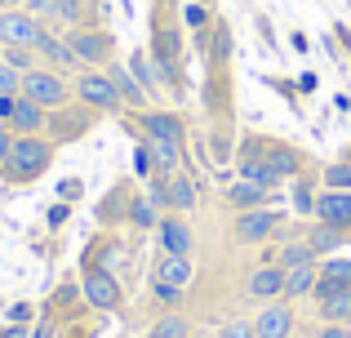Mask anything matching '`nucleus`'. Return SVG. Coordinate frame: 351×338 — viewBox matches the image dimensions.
I'll list each match as a JSON object with an SVG mask.
<instances>
[{"instance_id":"72a5a7b5","label":"nucleus","mask_w":351,"mask_h":338,"mask_svg":"<svg viewBox=\"0 0 351 338\" xmlns=\"http://www.w3.org/2000/svg\"><path fill=\"white\" fill-rule=\"evenodd\" d=\"M320 276H329V280H343V285H351V258H329L325 267H320Z\"/></svg>"},{"instance_id":"4be33fe9","label":"nucleus","mask_w":351,"mask_h":338,"mask_svg":"<svg viewBox=\"0 0 351 338\" xmlns=\"http://www.w3.org/2000/svg\"><path fill=\"white\" fill-rule=\"evenodd\" d=\"M263 160L276 169V178H293V173H298V152H289V147L267 143V147H263Z\"/></svg>"},{"instance_id":"ddd939ff","label":"nucleus","mask_w":351,"mask_h":338,"mask_svg":"<svg viewBox=\"0 0 351 338\" xmlns=\"http://www.w3.org/2000/svg\"><path fill=\"white\" fill-rule=\"evenodd\" d=\"M285 276H289V271H285L280 263L254 267V276H249V294H254V298H280L285 294Z\"/></svg>"},{"instance_id":"79ce46f5","label":"nucleus","mask_w":351,"mask_h":338,"mask_svg":"<svg viewBox=\"0 0 351 338\" xmlns=\"http://www.w3.org/2000/svg\"><path fill=\"white\" fill-rule=\"evenodd\" d=\"M14 103H18V94H0V121L14 116Z\"/></svg>"},{"instance_id":"f704fd0d","label":"nucleus","mask_w":351,"mask_h":338,"mask_svg":"<svg viewBox=\"0 0 351 338\" xmlns=\"http://www.w3.org/2000/svg\"><path fill=\"white\" fill-rule=\"evenodd\" d=\"M152 294H156V303L173 307V303L182 298V285H169V280H152Z\"/></svg>"},{"instance_id":"a878e982","label":"nucleus","mask_w":351,"mask_h":338,"mask_svg":"<svg viewBox=\"0 0 351 338\" xmlns=\"http://www.w3.org/2000/svg\"><path fill=\"white\" fill-rule=\"evenodd\" d=\"M156 209H160V205H156L152 196H134V205H129V223H134V227H156V223H160Z\"/></svg>"},{"instance_id":"dca6fc26","label":"nucleus","mask_w":351,"mask_h":338,"mask_svg":"<svg viewBox=\"0 0 351 338\" xmlns=\"http://www.w3.org/2000/svg\"><path fill=\"white\" fill-rule=\"evenodd\" d=\"M156 232H160V250L165 254H191V227L182 223V218H160Z\"/></svg>"},{"instance_id":"39448f33","label":"nucleus","mask_w":351,"mask_h":338,"mask_svg":"<svg viewBox=\"0 0 351 338\" xmlns=\"http://www.w3.org/2000/svg\"><path fill=\"white\" fill-rule=\"evenodd\" d=\"M67 40H71V49H76V58L89 62V67H103V62L116 58V40L107 32H98V27H76Z\"/></svg>"},{"instance_id":"e433bc0d","label":"nucleus","mask_w":351,"mask_h":338,"mask_svg":"<svg viewBox=\"0 0 351 338\" xmlns=\"http://www.w3.org/2000/svg\"><path fill=\"white\" fill-rule=\"evenodd\" d=\"M218 338H258V334H254V325H249V321H232V325L218 330Z\"/></svg>"},{"instance_id":"a18cd8bd","label":"nucleus","mask_w":351,"mask_h":338,"mask_svg":"<svg viewBox=\"0 0 351 338\" xmlns=\"http://www.w3.org/2000/svg\"><path fill=\"white\" fill-rule=\"evenodd\" d=\"M32 338H49V325H40V330H36Z\"/></svg>"},{"instance_id":"a211bd4d","label":"nucleus","mask_w":351,"mask_h":338,"mask_svg":"<svg viewBox=\"0 0 351 338\" xmlns=\"http://www.w3.org/2000/svg\"><path fill=\"white\" fill-rule=\"evenodd\" d=\"M351 241V227H338V223H316V232L307 236V245L316 254H334L338 245H347Z\"/></svg>"},{"instance_id":"7c9ffc66","label":"nucleus","mask_w":351,"mask_h":338,"mask_svg":"<svg viewBox=\"0 0 351 338\" xmlns=\"http://www.w3.org/2000/svg\"><path fill=\"white\" fill-rule=\"evenodd\" d=\"M129 71H134V76L143 80V89H147V94H152V89H156V80H160V67H156V62L147 58V53H134V62H129Z\"/></svg>"},{"instance_id":"ea45409f","label":"nucleus","mask_w":351,"mask_h":338,"mask_svg":"<svg viewBox=\"0 0 351 338\" xmlns=\"http://www.w3.org/2000/svg\"><path fill=\"white\" fill-rule=\"evenodd\" d=\"M14 138H18V134H14V130H5V125H0V169H5L9 152H14Z\"/></svg>"},{"instance_id":"37998d69","label":"nucleus","mask_w":351,"mask_h":338,"mask_svg":"<svg viewBox=\"0 0 351 338\" xmlns=\"http://www.w3.org/2000/svg\"><path fill=\"white\" fill-rule=\"evenodd\" d=\"M316 338H351V330H347V325H325Z\"/></svg>"},{"instance_id":"412c9836","label":"nucleus","mask_w":351,"mask_h":338,"mask_svg":"<svg viewBox=\"0 0 351 338\" xmlns=\"http://www.w3.org/2000/svg\"><path fill=\"white\" fill-rule=\"evenodd\" d=\"M156 280H169V285H187V280H191V258H187V254H165L160 267H156Z\"/></svg>"},{"instance_id":"49530a36","label":"nucleus","mask_w":351,"mask_h":338,"mask_svg":"<svg viewBox=\"0 0 351 338\" xmlns=\"http://www.w3.org/2000/svg\"><path fill=\"white\" fill-rule=\"evenodd\" d=\"M343 160H351V147H347V152H343Z\"/></svg>"},{"instance_id":"bb28decb","label":"nucleus","mask_w":351,"mask_h":338,"mask_svg":"<svg viewBox=\"0 0 351 338\" xmlns=\"http://www.w3.org/2000/svg\"><path fill=\"white\" fill-rule=\"evenodd\" d=\"M205 49H209V58H214V62H227V58H232V32H227V23H214Z\"/></svg>"},{"instance_id":"09e8293b","label":"nucleus","mask_w":351,"mask_h":338,"mask_svg":"<svg viewBox=\"0 0 351 338\" xmlns=\"http://www.w3.org/2000/svg\"><path fill=\"white\" fill-rule=\"evenodd\" d=\"M0 49H5V45H0Z\"/></svg>"},{"instance_id":"5701e85b","label":"nucleus","mask_w":351,"mask_h":338,"mask_svg":"<svg viewBox=\"0 0 351 338\" xmlns=\"http://www.w3.org/2000/svg\"><path fill=\"white\" fill-rule=\"evenodd\" d=\"M191 205H196V182L173 173L169 178V209H191Z\"/></svg>"},{"instance_id":"1a4fd4ad","label":"nucleus","mask_w":351,"mask_h":338,"mask_svg":"<svg viewBox=\"0 0 351 338\" xmlns=\"http://www.w3.org/2000/svg\"><path fill=\"white\" fill-rule=\"evenodd\" d=\"M254 334H258V338H289V334H293V312H289V303H267L263 312H258V321H254Z\"/></svg>"},{"instance_id":"7ed1b4c3","label":"nucleus","mask_w":351,"mask_h":338,"mask_svg":"<svg viewBox=\"0 0 351 338\" xmlns=\"http://www.w3.org/2000/svg\"><path fill=\"white\" fill-rule=\"evenodd\" d=\"M45 23L27 9H0V45H23V49H36Z\"/></svg>"},{"instance_id":"b1692460","label":"nucleus","mask_w":351,"mask_h":338,"mask_svg":"<svg viewBox=\"0 0 351 338\" xmlns=\"http://www.w3.org/2000/svg\"><path fill=\"white\" fill-rule=\"evenodd\" d=\"M89 14V0H53V23H67V27H80Z\"/></svg>"},{"instance_id":"de8ad7c7","label":"nucleus","mask_w":351,"mask_h":338,"mask_svg":"<svg viewBox=\"0 0 351 338\" xmlns=\"http://www.w3.org/2000/svg\"><path fill=\"white\" fill-rule=\"evenodd\" d=\"M196 5H214V0H196Z\"/></svg>"},{"instance_id":"2eb2a0df","label":"nucleus","mask_w":351,"mask_h":338,"mask_svg":"<svg viewBox=\"0 0 351 338\" xmlns=\"http://www.w3.org/2000/svg\"><path fill=\"white\" fill-rule=\"evenodd\" d=\"M107 76H112L120 103H129V107H147V89H143V80H138L129 67H120V62H107Z\"/></svg>"},{"instance_id":"c03bdc74","label":"nucleus","mask_w":351,"mask_h":338,"mask_svg":"<svg viewBox=\"0 0 351 338\" xmlns=\"http://www.w3.org/2000/svg\"><path fill=\"white\" fill-rule=\"evenodd\" d=\"M0 338H32V334H27V325H9V330H0Z\"/></svg>"},{"instance_id":"cd10ccee","label":"nucleus","mask_w":351,"mask_h":338,"mask_svg":"<svg viewBox=\"0 0 351 338\" xmlns=\"http://www.w3.org/2000/svg\"><path fill=\"white\" fill-rule=\"evenodd\" d=\"M0 62H9V67L14 71H32L36 67V49H23V45H5V49H0Z\"/></svg>"},{"instance_id":"f03ea898","label":"nucleus","mask_w":351,"mask_h":338,"mask_svg":"<svg viewBox=\"0 0 351 338\" xmlns=\"http://www.w3.org/2000/svg\"><path fill=\"white\" fill-rule=\"evenodd\" d=\"M71 94H76V89H71L53 67H32V71L23 76V98L40 103L45 112H58V107H67Z\"/></svg>"},{"instance_id":"2f4dec72","label":"nucleus","mask_w":351,"mask_h":338,"mask_svg":"<svg viewBox=\"0 0 351 338\" xmlns=\"http://www.w3.org/2000/svg\"><path fill=\"white\" fill-rule=\"evenodd\" d=\"M182 23H187L191 32H209V27H214V14H209V5H196V0H191V5L182 9Z\"/></svg>"},{"instance_id":"0eeeda50","label":"nucleus","mask_w":351,"mask_h":338,"mask_svg":"<svg viewBox=\"0 0 351 338\" xmlns=\"http://www.w3.org/2000/svg\"><path fill=\"white\" fill-rule=\"evenodd\" d=\"M280 227V214L276 209H240V218H236V241L240 245H258V241H267V236Z\"/></svg>"},{"instance_id":"4c0bfd02","label":"nucleus","mask_w":351,"mask_h":338,"mask_svg":"<svg viewBox=\"0 0 351 338\" xmlns=\"http://www.w3.org/2000/svg\"><path fill=\"white\" fill-rule=\"evenodd\" d=\"M134 169H138V173H143V178H147V173H152V169H156V160H152V152H147V143H143V147H138V152H134Z\"/></svg>"},{"instance_id":"f3484780","label":"nucleus","mask_w":351,"mask_h":338,"mask_svg":"<svg viewBox=\"0 0 351 338\" xmlns=\"http://www.w3.org/2000/svg\"><path fill=\"white\" fill-rule=\"evenodd\" d=\"M45 130H53V138H58V143H71V138H80V134L89 130V116H85V112H67V107H58V116H53Z\"/></svg>"},{"instance_id":"f257e3e1","label":"nucleus","mask_w":351,"mask_h":338,"mask_svg":"<svg viewBox=\"0 0 351 338\" xmlns=\"http://www.w3.org/2000/svg\"><path fill=\"white\" fill-rule=\"evenodd\" d=\"M49 160H53L49 138H40V134H18L14 152H9V160H5V178L9 182H32L49 169Z\"/></svg>"},{"instance_id":"393cba45","label":"nucleus","mask_w":351,"mask_h":338,"mask_svg":"<svg viewBox=\"0 0 351 338\" xmlns=\"http://www.w3.org/2000/svg\"><path fill=\"white\" fill-rule=\"evenodd\" d=\"M147 338H191V325L182 321L178 312H169V316H160V321L152 325V334Z\"/></svg>"},{"instance_id":"aec40b11","label":"nucleus","mask_w":351,"mask_h":338,"mask_svg":"<svg viewBox=\"0 0 351 338\" xmlns=\"http://www.w3.org/2000/svg\"><path fill=\"white\" fill-rule=\"evenodd\" d=\"M316 280H320V267H316V263H307V267H289V276H285V298L311 294V289H316Z\"/></svg>"},{"instance_id":"6e6552de","label":"nucleus","mask_w":351,"mask_h":338,"mask_svg":"<svg viewBox=\"0 0 351 338\" xmlns=\"http://www.w3.org/2000/svg\"><path fill=\"white\" fill-rule=\"evenodd\" d=\"M80 289H85V298L98 307V312H116L120 307V285H116V276L107 267H89Z\"/></svg>"},{"instance_id":"c85d7f7f","label":"nucleus","mask_w":351,"mask_h":338,"mask_svg":"<svg viewBox=\"0 0 351 338\" xmlns=\"http://www.w3.org/2000/svg\"><path fill=\"white\" fill-rule=\"evenodd\" d=\"M276 263H280L285 271H289V267H307V263H316V250H311L307 241H302V245H285V254Z\"/></svg>"},{"instance_id":"423d86ee","label":"nucleus","mask_w":351,"mask_h":338,"mask_svg":"<svg viewBox=\"0 0 351 338\" xmlns=\"http://www.w3.org/2000/svg\"><path fill=\"white\" fill-rule=\"evenodd\" d=\"M76 98L85 107H94V112H116V107H120V94H116V85H112L107 71H80Z\"/></svg>"},{"instance_id":"473e14b6","label":"nucleus","mask_w":351,"mask_h":338,"mask_svg":"<svg viewBox=\"0 0 351 338\" xmlns=\"http://www.w3.org/2000/svg\"><path fill=\"white\" fill-rule=\"evenodd\" d=\"M325 187H334V191H351V160H334V165L325 169Z\"/></svg>"},{"instance_id":"a19ab883","label":"nucleus","mask_w":351,"mask_h":338,"mask_svg":"<svg viewBox=\"0 0 351 338\" xmlns=\"http://www.w3.org/2000/svg\"><path fill=\"white\" fill-rule=\"evenodd\" d=\"M27 14H36V18H53V0H27Z\"/></svg>"},{"instance_id":"9d476101","label":"nucleus","mask_w":351,"mask_h":338,"mask_svg":"<svg viewBox=\"0 0 351 338\" xmlns=\"http://www.w3.org/2000/svg\"><path fill=\"white\" fill-rule=\"evenodd\" d=\"M316 214H320V223L351 227V191H334V187H325V191L316 196Z\"/></svg>"},{"instance_id":"f8f14e48","label":"nucleus","mask_w":351,"mask_h":338,"mask_svg":"<svg viewBox=\"0 0 351 338\" xmlns=\"http://www.w3.org/2000/svg\"><path fill=\"white\" fill-rule=\"evenodd\" d=\"M182 121L173 112H147L143 116V138H160V143H178L182 147Z\"/></svg>"},{"instance_id":"c756f323","label":"nucleus","mask_w":351,"mask_h":338,"mask_svg":"<svg viewBox=\"0 0 351 338\" xmlns=\"http://www.w3.org/2000/svg\"><path fill=\"white\" fill-rule=\"evenodd\" d=\"M245 178H249V182H258V187H271V191H276V182H280V178H276V169L267 165L263 156L245 160Z\"/></svg>"},{"instance_id":"58836bf2","label":"nucleus","mask_w":351,"mask_h":338,"mask_svg":"<svg viewBox=\"0 0 351 338\" xmlns=\"http://www.w3.org/2000/svg\"><path fill=\"white\" fill-rule=\"evenodd\" d=\"M293 205L307 214V209H316V196H311V182H298V196H293Z\"/></svg>"},{"instance_id":"20e7f679","label":"nucleus","mask_w":351,"mask_h":338,"mask_svg":"<svg viewBox=\"0 0 351 338\" xmlns=\"http://www.w3.org/2000/svg\"><path fill=\"white\" fill-rule=\"evenodd\" d=\"M311 294H316V303H320V316H325L329 325H351V285H343V280H329V276H320Z\"/></svg>"},{"instance_id":"9b49d317","label":"nucleus","mask_w":351,"mask_h":338,"mask_svg":"<svg viewBox=\"0 0 351 338\" xmlns=\"http://www.w3.org/2000/svg\"><path fill=\"white\" fill-rule=\"evenodd\" d=\"M45 125H49V112H45L40 103H32V98L18 94L14 116H9V130H14V134H40Z\"/></svg>"},{"instance_id":"6ab92c4d","label":"nucleus","mask_w":351,"mask_h":338,"mask_svg":"<svg viewBox=\"0 0 351 338\" xmlns=\"http://www.w3.org/2000/svg\"><path fill=\"white\" fill-rule=\"evenodd\" d=\"M267 196H271V187H258V182H249V178L232 182V191H227V200H232L236 209H263Z\"/></svg>"},{"instance_id":"4468645a","label":"nucleus","mask_w":351,"mask_h":338,"mask_svg":"<svg viewBox=\"0 0 351 338\" xmlns=\"http://www.w3.org/2000/svg\"><path fill=\"white\" fill-rule=\"evenodd\" d=\"M36 53H45V62H49L53 71H62V67H76V49H71V40H62V36H53V32H40V40H36Z\"/></svg>"},{"instance_id":"c9c22d12","label":"nucleus","mask_w":351,"mask_h":338,"mask_svg":"<svg viewBox=\"0 0 351 338\" xmlns=\"http://www.w3.org/2000/svg\"><path fill=\"white\" fill-rule=\"evenodd\" d=\"M0 94H23V71H14L9 62H0Z\"/></svg>"},{"instance_id":"8fccbe9b","label":"nucleus","mask_w":351,"mask_h":338,"mask_svg":"<svg viewBox=\"0 0 351 338\" xmlns=\"http://www.w3.org/2000/svg\"><path fill=\"white\" fill-rule=\"evenodd\" d=\"M0 5H5V0H0Z\"/></svg>"}]
</instances>
